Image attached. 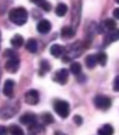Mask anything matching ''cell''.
<instances>
[{
    "instance_id": "obj_1",
    "label": "cell",
    "mask_w": 119,
    "mask_h": 135,
    "mask_svg": "<svg viewBox=\"0 0 119 135\" xmlns=\"http://www.w3.org/2000/svg\"><path fill=\"white\" fill-rule=\"evenodd\" d=\"M9 19L16 25H23L27 22L28 12L24 8H15L9 13Z\"/></svg>"
},
{
    "instance_id": "obj_2",
    "label": "cell",
    "mask_w": 119,
    "mask_h": 135,
    "mask_svg": "<svg viewBox=\"0 0 119 135\" xmlns=\"http://www.w3.org/2000/svg\"><path fill=\"white\" fill-rule=\"evenodd\" d=\"M53 109L62 118H67L70 114V103L66 100H56L53 104Z\"/></svg>"
},
{
    "instance_id": "obj_3",
    "label": "cell",
    "mask_w": 119,
    "mask_h": 135,
    "mask_svg": "<svg viewBox=\"0 0 119 135\" xmlns=\"http://www.w3.org/2000/svg\"><path fill=\"white\" fill-rule=\"evenodd\" d=\"M94 104L98 109L108 110L112 105V100L109 97L103 95H98L94 99Z\"/></svg>"
},
{
    "instance_id": "obj_4",
    "label": "cell",
    "mask_w": 119,
    "mask_h": 135,
    "mask_svg": "<svg viewBox=\"0 0 119 135\" xmlns=\"http://www.w3.org/2000/svg\"><path fill=\"white\" fill-rule=\"evenodd\" d=\"M24 100L29 105H37L39 101V94L36 89H30L24 94Z\"/></svg>"
},
{
    "instance_id": "obj_5",
    "label": "cell",
    "mask_w": 119,
    "mask_h": 135,
    "mask_svg": "<svg viewBox=\"0 0 119 135\" xmlns=\"http://www.w3.org/2000/svg\"><path fill=\"white\" fill-rule=\"evenodd\" d=\"M20 68V59L18 56H14L9 58V60L6 62L5 69L9 73H16Z\"/></svg>"
},
{
    "instance_id": "obj_6",
    "label": "cell",
    "mask_w": 119,
    "mask_h": 135,
    "mask_svg": "<svg viewBox=\"0 0 119 135\" xmlns=\"http://www.w3.org/2000/svg\"><path fill=\"white\" fill-rule=\"evenodd\" d=\"M68 79V70L67 69H61L55 72L53 76V80L60 84H66Z\"/></svg>"
},
{
    "instance_id": "obj_7",
    "label": "cell",
    "mask_w": 119,
    "mask_h": 135,
    "mask_svg": "<svg viewBox=\"0 0 119 135\" xmlns=\"http://www.w3.org/2000/svg\"><path fill=\"white\" fill-rule=\"evenodd\" d=\"M37 122V116L33 113H26L20 117V123L23 125H32Z\"/></svg>"
},
{
    "instance_id": "obj_8",
    "label": "cell",
    "mask_w": 119,
    "mask_h": 135,
    "mask_svg": "<svg viewBox=\"0 0 119 135\" xmlns=\"http://www.w3.org/2000/svg\"><path fill=\"white\" fill-rule=\"evenodd\" d=\"M15 82L11 79H8L5 82L4 86H3V94L6 97L11 98L13 96V90H14Z\"/></svg>"
},
{
    "instance_id": "obj_9",
    "label": "cell",
    "mask_w": 119,
    "mask_h": 135,
    "mask_svg": "<svg viewBox=\"0 0 119 135\" xmlns=\"http://www.w3.org/2000/svg\"><path fill=\"white\" fill-rule=\"evenodd\" d=\"M52 29V23L48 20H41L37 25V30L41 34H48Z\"/></svg>"
},
{
    "instance_id": "obj_10",
    "label": "cell",
    "mask_w": 119,
    "mask_h": 135,
    "mask_svg": "<svg viewBox=\"0 0 119 135\" xmlns=\"http://www.w3.org/2000/svg\"><path fill=\"white\" fill-rule=\"evenodd\" d=\"M50 53H51V55H53V56L58 58V57H60L61 55H64L65 47L60 44H53V45H52L51 49H50Z\"/></svg>"
},
{
    "instance_id": "obj_11",
    "label": "cell",
    "mask_w": 119,
    "mask_h": 135,
    "mask_svg": "<svg viewBox=\"0 0 119 135\" xmlns=\"http://www.w3.org/2000/svg\"><path fill=\"white\" fill-rule=\"evenodd\" d=\"M117 40H118V31L116 29L112 30L104 38V45H109L112 42L116 41Z\"/></svg>"
},
{
    "instance_id": "obj_12",
    "label": "cell",
    "mask_w": 119,
    "mask_h": 135,
    "mask_svg": "<svg viewBox=\"0 0 119 135\" xmlns=\"http://www.w3.org/2000/svg\"><path fill=\"white\" fill-rule=\"evenodd\" d=\"M31 2L34 3L35 5H37L39 8H41L45 11H50L52 8L51 4L47 0H31Z\"/></svg>"
},
{
    "instance_id": "obj_13",
    "label": "cell",
    "mask_w": 119,
    "mask_h": 135,
    "mask_svg": "<svg viewBox=\"0 0 119 135\" xmlns=\"http://www.w3.org/2000/svg\"><path fill=\"white\" fill-rule=\"evenodd\" d=\"M75 35V29L71 26H65L61 30V37L64 38H70L74 37Z\"/></svg>"
},
{
    "instance_id": "obj_14",
    "label": "cell",
    "mask_w": 119,
    "mask_h": 135,
    "mask_svg": "<svg viewBox=\"0 0 119 135\" xmlns=\"http://www.w3.org/2000/svg\"><path fill=\"white\" fill-rule=\"evenodd\" d=\"M26 48L28 52L35 54L37 51H38V42H37V40H34V38H29V40L26 41Z\"/></svg>"
},
{
    "instance_id": "obj_15",
    "label": "cell",
    "mask_w": 119,
    "mask_h": 135,
    "mask_svg": "<svg viewBox=\"0 0 119 135\" xmlns=\"http://www.w3.org/2000/svg\"><path fill=\"white\" fill-rule=\"evenodd\" d=\"M11 43L14 48L18 49L23 45V43H24V40H23V38L21 36V35L17 34V35H15V36L11 40Z\"/></svg>"
},
{
    "instance_id": "obj_16",
    "label": "cell",
    "mask_w": 119,
    "mask_h": 135,
    "mask_svg": "<svg viewBox=\"0 0 119 135\" xmlns=\"http://www.w3.org/2000/svg\"><path fill=\"white\" fill-rule=\"evenodd\" d=\"M113 132H115V129L110 124H105L98 131V135H113Z\"/></svg>"
},
{
    "instance_id": "obj_17",
    "label": "cell",
    "mask_w": 119,
    "mask_h": 135,
    "mask_svg": "<svg viewBox=\"0 0 119 135\" xmlns=\"http://www.w3.org/2000/svg\"><path fill=\"white\" fill-rule=\"evenodd\" d=\"M68 12V6L64 3H59L55 8V13L58 17H63Z\"/></svg>"
},
{
    "instance_id": "obj_18",
    "label": "cell",
    "mask_w": 119,
    "mask_h": 135,
    "mask_svg": "<svg viewBox=\"0 0 119 135\" xmlns=\"http://www.w3.org/2000/svg\"><path fill=\"white\" fill-rule=\"evenodd\" d=\"M101 25L103 26L104 30H108V31H112V30H115V28H116V23H115V21L113 19L105 20V21L101 23Z\"/></svg>"
},
{
    "instance_id": "obj_19",
    "label": "cell",
    "mask_w": 119,
    "mask_h": 135,
    "mask_svg": "<svg viewBox=\"0 0 119 135\" xmlns=\"http://www.w3.org/2000/svg\"><path fill=\"white\" fill-rule=\"evenodd\" d=\"M85 65L88 69H94L97 65V59L96 55H87L85 58Z\"/></svg>"
},
{
    "instance_id": "obj_20",
    "label": "cell",
    "mask_w": 119,
    "mask_h": 135,
    "mask_svg": "<svg viewBox=\"0 0 119 135\" xmlns=\"http://www.w3.org/2000/svg\"><path fill=\"white\" fill-rule=\"evenodd\" d=\"M39 67H41L39 68V74L41 76L51 70V65H50V63L47 60H41Z\"/></svg>"
},
{
    "instance_id": "obj_21",
    "label": "cell",
    "mask_w": 119,
    "mask_h": 135,
    "mask_svg": "<svg viewBox=\"0 0 119 135\" xmlns=\"http://www.w3.org/2000/svg\"><path fill=\"white\" fill-rule=\"evenodd\" d=\"M96 59L97 63H98L102 67H104L107 63V55L105 53H103V52H100V53L96 55Z\"/></svg>"
},
{
    "instance_id": "obj_22",
    "label": "cell",
    "mask_w": 119,
    "mask_h": 135,
    "mask_svg": "<svg viewBox=\"0 0 119 135\" xmlns=\"http://www.w3.org/2000/svg\"><path fill=\"white\" fill-rule=\"evenodd\" d=\"M8 131H9L11 135H24L23 131L17 125H11Z\"/></svg>"
},
{
    "instance_id": "obj_23",
    "label": "cell",
    "mask_w": 119,
    "mask_h": 135,
    "mask_svg": "<svg viewBox=\"0 0 119 135\" xmlns=\"http://www.w3.org/2000/svg\"><path fill=\"white\" fill-rule=\"evenodd\" d=\"M70 71L74 75H79L82 72V66L79 62H73L70 65Z\"/></svg>"
},
{
    "instance_id": "obj_24",
    "label": "cell",
    "mask_w": 119,
    "mask_h": 135,
    "mask_svg": "<svg viewBox=\"0 0 119 135\" xmlns=\"http://www.w3.org/2000/svg\"><path fill=\"white\" fill-rule=\"evenodd\" d=\"M41 119H42L43 123L46 125L52 124V123H53V121H54L53 115H52L50 113H44V114L41 115Z\"/></svg>"
},
{
    "instance_id": "obj_25",
    "label": "cell",
    "mask_w": 119,
    "mask_h": 135,
    "mask_svg": "<svg viewBox=\"0 0 119 135\" xmlns=\"http://www.w3.org/2000/svg\"><path fill=\"white\" fill-rule=\"evenodd\" d=\"M4 55L6 57H9V58H11V57H14V56H18L17 54L15 53L13 50H11V49H7V50L5 51Z\"/></svg>"
},
{
    "instance_id": "obj_26",
    "label": "cell",
    "mask_w": 119,
    "mask_h": 135,
    "mask_svg": "<svg viewBox=\"0 0 119 135\" xmlns=\"http://www.w3.org/2000/svg\"><path fill=\"white\" fill-rule=\"evenodd\" d=\"M73 121H74V123L76 125H78V126H81L82 124H83V118H82V116L80 115H74V117H73Z\"/></svg>"
},
{
    "instance_id": "obj_27",
    "label": "cell",
    "mask_w": 119,
    "mask_h": 135,
    "mask_svg": "<svg viewBox=\"0 0 119 135\" xmlns=\"http://www.w3.org/2000/svg\"><path fill=\"white\" fill-rule=\"evenodd\" d=\"M113 90L118 92L119 90V77L116 76L115 79V82H113Z\"/></svg>"
},
{
    "instance_id": "obj_28",
    "label": "cell",
    "mask_w": 119,
    "mask_h": 135,
    "mask_svg": "<svg viewBox=\"0 0 119 135\" xmlns=\"http://www.w3.org/2000/svg\"><path fill=\"white\" fill-rule=\"evenodd\" d=\"M9 131L5 126H0V135H8Z\"/></svg>"
},
{
    "instance_id": "obj_29",
    "label": "cell",
    "mask_w": 119,
    "mask_h": 135,
    "mask_svg": "<svg viewBox=\"0 0 119 135\" xmlns=\"http://www.w3.org/2000/svg\"><path fill=\"white\" fill-rule=\"evenodd\" d=\"M113 16L116 18V19H119V8H115V11H113Z\"/></svg>"
},
{
    "instance_id": "obj_30",
    "label": "cell",
    "mask_w": 119,
    "mask_h": 135,
    "mask_svg": "<svg viewBox=\"0 0 119 135\" xmlns=\"http://www.w3.org/2000/svg\"><path fill=\"white\" fill-rule=\"evenodd\" d=\"M54 135H66V134H64V133L61 132V131H56Z\"/></svg>"
},
{
    "instance_id": "obj_31",
    "label": "cell",
    "mask_w": 119,
    "mask_h": 135,
    "mask_svg": "<svg viewBox=\"0 0 119 135\" xmlns=\"http://www.w3.org/2000/svg\"><path fill=\"white\" fill-rule=\"evenodd\" d=\"M0 41H1V33H0Z\"/></svg>"
},
{
    "instance_id": "obj_32",
    "label": "cell",
    "mask_w": 119,
    "mask_h": 135,
    "mask_svg": "<svg viewBox=\"0 0 119 135\" xmlns=\"http://www.w3.org/2000/svg\"><path fill=\"white\" fill-rule=\"evenodd\" d=\"M116 1V3H119V0H115Z\"/></svg>"
}]
</instances>
